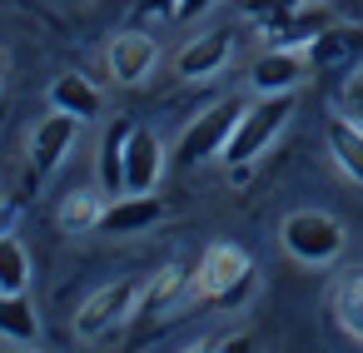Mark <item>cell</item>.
<instances>
[{"instance_id": "277c9868", "label": "cell", "mask_w": 363, "mask_h": 353, "mask_svg": "<svg viewBox=\"0 0 363 353\" xmlns=\"http://www.w3.org/2000/svg\"><path fill=\"white\" fill-rule=\"evenodd\" d=\"M140 288H145V279H120V284L95 288V293L80 303V313H75V333H80V338H90V343L115 338V328L135 318Z\"/></svg>"}, {"instance_id": "4316f807", "label": "cell", "mask_w": 363, "mask_h": 353, "mask_svg": "<svg viewBox=\"0 0 363 353\" xmlns=\"http://www.w3.org/2000/svg\"><path fill=\"white\" fill-rule=\"evenodd\" d=\"M140 16H174V0H140Z\"/></svg>"}, {"instance_id": "7c38bea8", "label": "cell", "mask_w": 363, "mask_h": 353, "mask_svg": "<svg viewBox=\"0 0 363 353\" xmlns=\"http://www.w3.org/2000/svg\"><path fill=\"white\" fill-rule=\"evenodd\" d=\"M155 65H160V45H155L145 30L115 35V45H110V75H115L120 85H140L145 75H155Z\"/></svg>"}, {"instance_id": "5b68a950", "label": "cell", "mask_w": 363, "mask_h": 353, "mask_svg": "<svg viewBox=\"0 0 363 353\" xmlns=\"http://www.w3.org/2000/svg\"><path fill=\"white\" fill-rule=\"evenodd\" d=\"M239 115H244V100H219V105H209L204 115H194V125H189V130L179 135V145H174V159H179V164H204V159L224 155V145H229Z\"/></svg>"}, {"instance_id": "9c48e42d", "label": "cell", "mask_w": 363, "mask_h": 353, "mask_svg": "<svg viewBox=\"0 0 363 353\" xmlns=\"http://www.w3.org/2000/svg\"><path fill=\"white\" fill-rule=\"evenodd\" d=\"M308 75V50H279L269 45L254 65H249V85L259 95H279V90H298Z\"/></svg>"}, {"instance_id": "8fae6325", "label": "cell", "mask_w": 363, "mask_h": 353, "mask_svg": "<svg viewBox=\"0 0 363 353\" xmlns=\"http://www.w3.org/2000/svg\"><path fill=\"white\" fill-rule=\"evenodd\" d=\"M229 55H234V30H204V35H194V40L179 50L174 70H179L184 80H209V75H219V70L229 65Z\"/></svg>"}, {"instance_id": "83f0119b", "label": "cell", "mask_w": 363, "mask_h": 353, "mask_svg": "<svg viewBox=\"0 0 363 353\" xmlns=\"http://www.w3.org/2000/svg\"><path fill=\"white\" fill-rule=\"evenodd\" d=\"M6 70H11V55H6V45H0V85H6Z\"/></svg>"}, {"instance_id": "7402d4cb", "label": "cell", "mask_w": 363, "mask_h": 353, "mask_svg": "<svg viewBox=\"0 0 363 353\" xmlns=\"http://www.w3.org/2000/svg\"><path fill=\"white\" fill-rule=\"evenodd\" d=\"M298 6H308V0H244V16L264 30V26H274V21H284V16H294Z\"/></svg>"}, {"instance_id": "6da1fadb", "label": "cell", "mask_w": 363, "mask_h": 353, "mask_svg": "<svg viewBox=\"0 0 363 353\" xmlns=\"http://www.w3.org/2000/svg\"><path fill=\"white\" fill-rule=\"evenodd\" d=\"M294 105H298V90L259 95L254 105H244V115H239V125H234V135H229V145H224V159H229L234 169L254 164V159H259V155L284 135V125H289Z\"/></svg>"}, {"instance_id": "f1b7e54d", "label": "cell", "mask_w": 363, "mask_h": 353, "mask_svg": "<svg viewBox=\"0 0 363 353\" xmlns=\"http://www.w3.org/2000/svg\"><path fill=\"white\" fill-rule=\"evenodd\" d=\"M0 135H6V100H0Z\"/></svg>"}, {"instance_id": "ac0fdd59", "label": "cell", "mask_w": 363, "mask_h": 353, "mask_svg": "<svg viewBox=\"0 0 363 353\" xmlns=\"http://www.w3.org/2000/svg\"><path fill=\"white\" fill-rule=\"evenodd\" d=\"M0 338L11 343H40V313L26 293H0Z\"/></svg>"}, {"instance_id": "44dd1931", "label": "cell", "mask_w": 363, "mask_h": 353, "mask_svg": "<svg viewBox=\"0 0 363 353\" xmlns=\"http://www.w3.org/2000/svg\"><path fill=\"white\" fill-rule=\"evenodd\" d=\"M30 288V254L16 234H0V293H26Z\"/></svg>"}, {"instance_id": "cb8c5ba5", "label": "cell", "mask_w": 363, "mask_h": 353, "mask_svg": "<svg viewBox=\"0 0 363 353\" xmlns=\"http://www.w3.org/2000/svg\"><path fill=\"white\" fill-rule=\"evenodd\" d=\"M214 0H174V21H199Z\"/></svg>"}, {"instance_id": "d4e9b609", "label": "cell", "mask_w": 363, "mask_h": 353, "mask_svg": "<svg viewBox=\"0 0 363 353\" xmlns=\"http://www.w3.org/2000/svg\"><path fill=\"white\" fill-rule=\"evenodd\" d=\"M249 343H254L249 333H219V338H204L199 348H249Z\"/></svg>"}, {"instance_id": "5bb4252c", "label": "cell", "mask_w": 363, "mask_h": 353, "mask_svg": "<svg viewBox=\"0 0 363 353\" xmlns=\"http://www.w3.org/2000/svg\"><path fill=\"white\" fill-rule=\"evenodd\" d=\"M323 140H328L333 164H338L353 184H363V125H358V120H348V115L338 110V115H328V120H323Z\"/></svg>"}, {"instance_id": "ffe728a7", "label": "cell", "mask_w": 363, "mask_h": 353, "mask_svg": "<svg viewBox=\"0 0 363 353\" xmlns=\"http://www.w3.org/2000/svg\"><path fill=\"white\" fill-rule=\"evenodd\" d=\"M333 318L348 338L363 343V274H348L338 288H333Z\"/></svg>"}, {"instance_id": "603a6c76", "label": "cell", "mask_w": 363, "mask_h": 353, "mask_svg": "<svg viewBox=\"0 0 363 353\" xmlns=\"http://www.w3.org/2000/svg\"><path fill=\"white\" fill-rule=\"evenodd\" d=\"M338 110L363 125V65L348 70V80H343V90H338Z\"/></svg>"}, {"instance_id": "7a4b0ae2", "label": "cell", "mask_w": 363, "mask_h": 353, "mask_svg": "<svg viewBox=\"0 0 363 353\" xmlns=\"http://www.w3.org/2000/svg\"><path fill=\"white\" fill-rule=\"evenodd\" d=\"M279 239H284V249L298 259V264H333L338 254H343V244H348V234H343V224L333 219V214H323V209H294L289 219H284V229H279Z\"/></svg>"}, {"instance_id": "d6986e66", "label": "cell", "mask_w": 363, "mask_h": 353, "mask_svg": "<svg viewBox=\"0 0 363 353\" xmlns=\"http://www.w3.org/2000/svg\"><path fill=\"white\" fill-rule=\"evenodd\" d=\"M100 214H105V199L95 189H70L60 199V229L65 234H100Z\"/></svg>"}, {"instance_id": "30bf717a", "label": "cell", "mask_w": 363, "mask_h": 353, "mask_svg": "<svg viewBox=\"0 0 363 353\" xmlns=\"http://www.w3.org/2000/svg\"><path fill=\"white\" fill-rule=\"evenodd\" d=\"M164 219V199L150 189V194H115L100 214V234H145Z\"/></svg>"}, {"instance_id": "52a82bcc", "label": "cell", "mask_w": 363, "mask_h": 353, "mask_svg": "<svg viewBox=\"0 0 363 353\" xmlns=\"http://www.w3.org/2000/svg\"><path fill=\"white\" fill-rule=\"evenodd\" d=\"M80 125H85V120H75V115L55 110V115H45V120L30 130V184H45V179L65 164V155L75 150Z\"/></svg>"}, {"instance_id": "2e32d148", "label": "cell", "mask_w": 363, "mask_h": 353, "mask_svg": "<svg viewBox=\"0 0 363 353\" xmlns=\"http://www.w3.org/2000/svg\"><path fill=\"white\" fill-rule=\"evenodd\" d=\"M130 130H135V120L120 115L100 135V189L105 194H125V145H130Z\"/></svg>"}, {"instance_id": "ba28073f", "label": "cell", "mask_w": 363, "mask_h": 353, "mask_svg": "<svg viewBox=\"0 0 363 353\" xmlns=\"http://www.w3.org/2000/svg\"><path fill=\"white\" fill-rule=\"evenodd\" d=\"M164 174V145L155 130L135 125L130 130V145H125V194H150Z\"/></svg>"}, {"instance_id": "e0dca14e", "label": "cell", "mask_w": 363, "mask_h": 353, "mask_svg": "<svg viewBox=\"0 0 363 353\" xmlns=\"http://www.w3.org/2000/svg\"><path fill=\"white\" fill-rule=\"evenodd\" d=\"M50 105L55 110H65V115H75V120H95L100 115V90L85 80V75H55V85H50Z\"/></svg>"}, {"instance_id": "8992f818", "label": "cell", "mask_w": 363, "mask_h": 353, "mask_svg": "<svg viewBox=\"0 0 363 353\" xmlns=\"http://www.w3.org/2000/svg\"><path fill=\"white\" fill-rule=\"evenodd\" d=\"M194 284H199V298H204V303H214V298H224L229 288L259 284V274H254V259H249L239 244H209V249L199 254Z\"/></svg>"}, {"instance_id": "484cf974", "label": "cell", "mask_w": 363, "mask_h": 353, "mask_svg": "<svg viewBox=\"0 0 363 353\" xmlns=\"http://www.w3.org/2000/svg\"><path fill=\"white\" fill-rule=\"evenodd\" d=\"M16 209H21V199H0V234H11V224H16Z\"/></svg>"}, {"instance_id": "9a60e30c", "label": "cell", "mask_w": 363, "mask_h": 353, "mask_svg": "<svg viewBox=\"0 0 363 353\" xmlns=\"http://www.w3.org/2000/svg\"><path fill=\"white\" fill-rule=\"evenodd\" d=\"M323 30H328V16H323L318 6H298L294 16H284V21H274V26H264V40H269V45H279V50H308Z\"/></svg>"}, {"instance_id": "4fadbf2b", "label": "cell", "mask_w": 363, "mask_h": 353, "mask_svg": "<svg viewBox=\"0 0 363 353\" xmlns=\"http://www.w3.org/2000/svg\"><path fill=\"white\" fill-rule=\"evenodd\" d=\"M308 65H318V70H353V65H363V26H328L308 45Z\"/></svg>"}, {"instance_id": "3957f363", "label": "cell", "mask_w": 363, "mask_h": 353, "mask_svg": "<svg viewBox=\"0 0 363 353\" xmlns=\"http://www.w3.org/2000/svg\"><path fill=\"white\" fill-rule=\"evenodd\" d=\"M199 284H194V269L189 264H164L155 279H145V288H140V303H135V333H130V343H145L150 338V323H160V318H169L174 308H184L189 303V293H194Z\"/></svg>"}]
</instances>
